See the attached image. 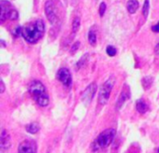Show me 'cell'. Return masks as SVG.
I'll return each mask as SVG.
<instances>
[{"instance_id": "cell-2", "label": "cell", "mask_w": 159, "mask_h": 153, "mask_svg": "<svg viewBox=\"0 0 159 153\" xmlns=\"http://www.w3.org/2000/svg\"><path fill=\"white\" fill-rule=\"evenodd\" d=\"M28 91L38 106L45 108L49 104L48 94L47 93L46 87L41 81L39 80L31 81L28 86Z\"/></svg>"}, {"instance_id": "cell-27", "label": "cell", "mask_w": 159, "mask_h": 153, "mask_svg": "<svg viewBox=\"0 0 159 153\" xmlns=\"http://www.w3.org/2000/svg\"><path fill=\"white\" fill-rule=\"evenodd\" d=\"M155 51H156V53L159 56V43L158 44H157V46H156V48H155Z\"/></svg>"}, {"instance_id": "cell-28", "label": "cell", "mask_w": 159, "mask_h": 153, "mask_svg": "<svg viewBox=\"0 0 159 153\" xmlns=\"http://www.w3.org/2000/svg\"><path fill=\"white\" fill-rule=\"evenodd\" d=\"M1 43H2V46L5 47V42H4V40H1Z\"/></svg>"}, {"instance_id": "cell-24", "label": "cell", "mask_w": 159, "mask_h": 153, "mask_svg": "<svg viewBox=\"0 0 159 153\" xmlns=\"http://www.w3.org/2000/svg\"><path fill=\"white\" fill-rule=\"evenodd\" d=\"M79 46H80V43H79V42H75V43L72 46L70 52H71L72 54H74L75 52H76V51H77V50H78V48H79Z\"/></svg>"}, {"instance_id": "cell-26", "label": "cell", "mask_w": 159, "mask_h": 153, "mask_svg": "<svg viewBox=\"0 0 159 153\" xmlns=\"http://www.w3.org/2000/svg\"><path fill=\"white\" fill-rule=\"evenodd\" d=\"M4 92H5V84H4L3 79H1V93H4Z\"/></svg>"}, {"instance_id": "cell-8", "label": "cell", "mask_w": 159, "mask_h": 153, "mask_svg": "<svg viewBox=\"0 0 159 153\" xmlns=\"http://www.w3.org/2000/svg\"><path fill=\"white\" fill-rule=\"evenodd\" d=\"M96 92H97V84L95 82H92L91 84H89L86 90L84 91L83 94H82V99H83V102L86 103V104H89L92 101L93 97L95 96L96 94Z\"/></svg>"}, {"instance_id": "cell-11", "label": "cell", "mask_w": 159, "mask_h": 153, "mask_svg": "<svg viewBox=\"0 0 159 153\" xmlns=\"http://www.w3.org/2000/svg\"><path fill=\"white\" fill-rule=\"evenodd\" d=\"M11 8L12 7H11L10 3L8 1H6V0L1 1V16H0L1 23H3L8 18V13H9Z\"/></svg>"}, {"instance_id": "cell-9", "label": "cell", "mask_w": 159, "mask_h": 153, "mask_svg": "<svg viewBox=\"0 0 159 153\" xmlns=\"http://www.w3.org/2000/svg\"><path fill=\"white\" fill-rule=\"evenodd\" d=\"M130 97V90H129V87L125 84L124 85V88L117 99V102H116V110H119L121 109V108L123 107V105L125 104V102Z\"/></svg>"}, {"instance_id": "cell-29", "label": "cell", "mask_w": 159, "mask_h": 153, "mask_svg": "<svg viewBox=\"0 0 159 153\" xmlns=\"http://www.w3.org/2000/svg\"><path fill=\"white\" fill-rule=\"evenodd\" d=\"M157 152H159V149H157Z\"/></svg>"}, {"instance_id": "cell-16", "label": "cell", "mask_w": 159, "mask_h": 153, "mask_svg": "<svg viewBox=\"0 0 159 153\" xmlns=\"http://www.w3.org/2000/svg\"><path fill=\"white\" fill-rule=\"evenodd\" d=\"M88 40H89V43L91 45V46H96L97 44V36H96V34L94 33L93 30H90L89 32V35H88Z\"/></svg>"}, {"instance_id": "cell-12", "label": "cell", "mask_w": 159, "mask_h": 153, "mask_svg": "<svg viewBox=\"0 0 159 153\" xmlns=\"http://www.w3.org/2000/svg\"><path fill=\"white\" fill-rule=\"evenodd\" d=\"M136 109L140 114L143 115V114H145L148 111L149 107H148V105L145 103V101L143 99H139L136 102Z\"/></svg>"}, {"instance_id": "cell-4", "label": "cell", "mask_w": 159, "mask_h": 153, "mask_svg": "<svg viewBox=\"0 0 159 153\" xmlns=\"http://www.w3.org/2000/svg\"><path fill=\"white\" fill-rule=\"evenodd\" d=\"M116 82L115 77H110L101 87L100 92H99V96H98V101L99 104L102 106H104L108 103V100L111 95V92L114 88Z\"/></svg>"}, {"instance_id": "cell-19", "label": "cell", "mask_w": 159, "mask_h": 153, "mask_svg": "<svg viewBox=\"0 0 159 153\" xmlns=\"http://www.w3.org/2000/svg\"><path fill=\"white\" fill-rule=\"evenodd\" d=\"M149 9H150V2H149V0H145L144 4H143V14L144 18L148 17Z\"/></svg>"}, {"instance_id": "cell-25", "label": "cell", "mask_w": 159, "mask_h": 153, "mask_svg": "<svg viewBox=\"0 0 159 153\" xmlns=\"http://www.w3.org/2000/svg\"><path fill=\"white\" fill-rule=\"evenodd\" d=\"M152 31L155 32V33H159V22L157 24L152 26Z\"/></svg>"}, {"instance_id": "cell-10", "label": "cell", "mask_w": 159, "mask_h": 153, "mask_svg": "<svg viewBox=\"0 0 159 153\" xmlns=\"http://www.w3.org/2000/svg\"><path fill=\"white\" fill-rule=\"evenodd\" d=\"M10 137L8 133L5 130L2 129L1 135H0V151H6L10 148Z\"/></svg>"}, {"instance_id": "cell-5", "label": "cell", "mask_w": 159, "mask_h": 153, "mask_svg": "<svg viewBox=\"0 0 159 153\" xmlns=\"http://www.w3.org/2000/svg\"><path fill=\"white\" fill-rule=\"evenodd\" d=\"M45 13L47 19L51 24H56L58 22V11L55 3L52 0H48L45 4Z\"/></svg>"}, {"instance_id": "cell-3", "label": "cell", "mask_w": 159, "mask_h": 153, "mask_svg": "<svg viewBox=\"0 0 159 153\" xmlns=\"http://www.w3.org/2000/svg\"><path fill=\"white\" fill-rule=\"evenodd\" d=\"M116 134V131L113 128H109L102 132L98 136V137L94 140L92 144V151H99L108 148L113 143Z\"/></svg>"}, {"instance_id": "cell-15", "label": "cell", "mask_w": 159, "mask_h": 153, "mask_svg": "<svg viewBox=\"0 0 159 153\" xmlns=\"http://www.w3.org/2000/svg\"><path fill=\"white\" fill-rule=\"evenodd\" d=\"M89 54H85L76 64H75V68H76V70H79L81 67H83L86 64H87V62L89 61Z\"/></svg>"}, {"instance_id": "cell-6", "label": "cell", "mask_w": 159, "mask_h": 153, "mask_svg": "<svg viewBox=\"0 0 159 153\" xmlns=\"http://www.w3.org/2000/svg\"><path fill=\"white\" fill-rule=\"evenodd\" d=\"M56 78L65 87H68V88L71 87L73 79H72V75H71V72L69 71V69H67L65 67L60 68L56 74Z\"/></svg>"}, {"instance_id": "cell-14", "label": "cell", "mask_w": 159, "mask_h": 153, "mask_svg": "<svg viewBox=\"0 0 159 153\" xmlns=\"http://www.w3.org/2000/svg\"><path fill=\"white\" fill-rule=\"evenodd\" d=\"M25 129H26L27 133L32 134V135H35V134H37L39 132L40 127H39V125L36 122H32V123L26 125Z\"/></svg>"}, {"instance_id": "cell-17", "label": "cell", "mask_w": 159, "mask_h": 153, "mask_svg": "<svg viewBox=\"0 0 159 153\" xmlns=\"http://www.w3.org/2000/svg\"><path fill=\"white\" fill-rule=\"evenodd\" d=\"M80 28V18L79 17H75L72 23V31L74 34H75Z\"/></svg>"}, {"instance_id": "cell-20", "label": "cell", "mask_w": 159, "mask_h": 153, "mask_svg": "<svg viewBox=\"0 0 159 153\" xmlns=\"http://www.w3.org/2000/svg\"><path fill=\"white\" fill-rule=\"evenodd\" d=\"M21 35H22V27H21L20 25L16 26V27L12 30V36H13V37L17 38V37H19L20 36H21Z\"/></svg>"}, {"instance_id": "cell-1", "label": "cell", "mask_w": 159, "mask_h": 153, "mask_svg": "<svg viewBox=\"0 0 159 153\" xmlns=\"http://www.w3.org/2000/svg\"><path fill=\"white\" fill-rule=\"evenodd\" d=\"M45 33V24L42 20H36L22 28V37L27 43L35 44Z\"/></svg>"}, {"instance_id": "cell-21", "label": "cell", "mask_w": 159, "mask_h": 153, "mask_svg": "<svg viewBox=\"0 0 159 153\" xmlns=\"http://www.w3.org/2000/svg\"><path fill=\"white\" fill-rule=\"evenodd\" d=\"M116 52H117V50H116V49L114 46H107V48H106V53L109 56L114 57V56H116Z\"/></svg>"}, {"instance_id": "cell-13", "label": "cell", "mask_w": 159, "mask_h": 153, "mask_svg": "<svg viewBox=\"0 0 159 153\" xmlns=\"http://www.w3.org/2000/svg\"><path fill=\"white\" fill-rule=\"evenodd\" d=\"M139 6L138 0H129L127 3V9L130 14H134L138 10Z\"/></svg>"}, {"instance_id": "cell-18", "label": "cell", "mask_w": 159, "mask_h": 153, "mask_svg": "<svg viewBox=\"0 0 159 153\" xmlns=\"http://www.w3.org/2000/svg\"><path fill=\"white\" fill-rule=\"evenodd\" d=\"M142 83H143V88H144L145 90H148V89L151 87L152 83H153V79H152L151 77H145V78L143 79Z\"/></svg>"}, {"instance_id": "cell-23", "label": "cell", "mask_w": 159, "mask_h": 153, "mask_svg": "<svg viewBox=\"0 0 159 153\" xmlns=\"http://www.w3.org/2000/svg\"><path fill=\"white\" fill-rule=\"evenodd\" d=\"M105 10H106V4H105V2H102L100 5V7H99V13H100L101 17H102L104 15Z\"/></svg>"}, {"instance_id": "cell-22", "label": "cell", "mask_w": 159, "mask_h": 153, "mask_svg": "<svg viewBox=\"0 0 159 153\" xmlns=\"http://www.w3.org/2000/svg\"><path fill=\"white\" fill-rule=\"evenodd\" d=\"M18 17H19L18 11L16 9H14V8H11L9 13H8V19L11 20V21H14V20H17Z\"/></svg>"}, {"instance_id": "cell-7", "label": "cell", "mask_w": 159, "mask_h": 153, "mask_svg": "<svg viewBox=\"0 0 159 153\" xmlns=\"http://www.w3.org/2000/svg\"><path fill=\"white\" fill-rule=\"evenodd\" d=\"M37 151L36 143L34 140H24L18 148V151L20 153H34Z\"/></svg>"}]
</instances>
